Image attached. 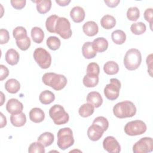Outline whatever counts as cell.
Wrapping results in <instances>:
<instances>
[{"label": "cell", "instance_id": "obj_1", "mask_svg": "<svg viewBox=\"0 0 153 153\" xmlns=\"http://www.w3.org/2000/svg\"><path fill=\"white\" fill-rule=\"evenodd\" d=\"M42 81L44 84L56 91L62 90L67 84V78L62 74L54 72H47L43 75Z\"/></svg>", "mask_w": 153, "mask_h": 153}, {"label": "cell", "instance_id": "obj_2", "mask_svg": "<svg viewBox=\"0 0 153 153\" xmlns=\"http://www.w3.org/2000/svg\"><path fill=\"white\" fill-rule=\"evenodd\" d=\"M136 107L129 100H125L117 103L113 107V113L118 118H130L136 113Z\"/></svg>", "mask_w": 153, "mask_h": 153}, {"label": "cell", "instance_id": "obj_3", "mask_svg": "<svg viewBox=\"0 0 153 153\" xmlns=\"http://www.w3.org/2000/svg\"><path fill=\"white\" fill-rule=\"evenodd\" d=\"M125 68L129 71L137 69L140 65L142 56L140 51L136 48H131L127 50L124 57Z\"/></svg>", "mask_w": 153, "mask_h": 153}, {"label": "cell", "instance_id": "obj_4", "mask_svg": "<svg viewBox=\"0 0 153 153\" xmlns=\"http://www.w3.org/2000/svg\"><path fill=\"white\" fill-rule=\"evenodd\" d=\"M73 131L69 127L60 128L57 132L58 147L62 150H65L72 146L74 143Z\"/></svg>", "mask_w": 153, "mask_h": 153}, {"label": "cell", "instance_id": "obj_5", "mask_svg": "<svg viewBox=\"0 0 153 153\" xmlns=\"http://www.w3.org/2000/svg\"><path fill=\"white\" fill-rule=\"evenodd\" d=\"M49 115L56 125H62L67 123L69 120V114L64 108L60 105H54L49 110Z\"/></svg>", "mask_w": 153, "mask_h": 153}, {"label": "cell", "instance_id": "obj_6", "mask_svg": "<svg viewBox=\"0 0 153 153\" xmlns=\"http://www.w3.org/2000/svg\"><path fill=\"white\" fill-rule=\"evenodd\" d=\"M33 56L34 60L42 69L48 68L51 64V56L45 49L39 47L35 50Z\"/></svg>", "mask_w": 153, "mask_h": 153}, {"label": "cell", "instance_id": "obj_7", "mask_svg": "<svg viewBox=\"0 0 153 153\" xmlns=\"http://www.w3.org/2000/svg\"><path fill=\"white\" fill-rule=\"evenodd\" d=\"M147 129L146 124L142 120H136L128 122L124 128L126 134L131 136L143 134Z\"/></svg>", "mask_w": 153, "mask_h": 153}, {"label": "cell", "instance_id": "obj_8", "mask_svg": "<svg viewBox=\"0 0 153 153\" xmlns=\"http://www.w3.org/2000/svg\"><path fill=\"white\" fill-rule=\"evenodd\" d=\"M55 32L63 39L70 38L72 35V31L69 21L65 17H59L55 26Z\"/></svg>", "mask_w": 153, "mask_h": 153}, {"label": "cell", "instance_id": "obj_9", "mask_svg": "<svg viewBox=\"0 0 153 153\" xmlns=\"http://www.w3.org/2000/svg\"><path fill=\"white\" fill-rule=\"evenodd\" d=\"M120 88V81L117 78H111L109 84H107L104 88V94L108 99L114 100L118 97Z\"/></svg>", "mask_w": 153, "mask_h": 153}, {"label": "cell", "instance_id": "obj_10", "mask_svg": "<svg viewBox=\"0 0 153 153\" xmlns=\"http://www.w3.org/2000/svg\"><path fill=\"white\" fill-rule=\"evenodd\" d=\"M153 150L152 138L144 137L140 139L133 146L134 153H147L151 152Z\"/></svg>", "mask_w": 153, "mask_h": 153}, {"label": "cell", "instance_id": "obj_11", "mask_svg": "<svg viewBox=\"0 0 153 153\" xmlns=\"http://www.w3.org/2000/svg\"><path fill=\"white\" fill-rule=\"evenodd\" d=\"M103 147L109 153H118L121 151V146L117 139L111 136H107L103 141Z\"/></svg>", "mask_w": 153, "mask_h": 153}, {"label": "cell", "instance_id": "obj_12", "mask_svg": "<svg viewBox=\"0 0 153 153\" xmlns=\"http://www.w3.org/2000/svg\"><path fill=\"white\" fill-rule=\"evenodd\" d=\"M104 130L100 126L92 124L87 130V136L88 138L92 141H97L99 140L103 136Z\"/></svg>", "mask_w": 153, "mask_h": 153}, {"label": "cell", "instance_id": "obj_13", "mask_svg": "<svg viewBox=\"0 0 153 153\" xmlns=\"http://www.w3.org/2000/svg\"><path fill=\"white\" fill-rule=\"evenodd\" d=\"M23 109V103L14 98L8 100L6 105V109L7 112L11 114L21 112H22Z\"/></svg>", "mask_w": 153, "mask_h": 153}, {"label": "cell", "instance_id": "obj_14", "mask_svg": "<svg viewBox=\"0 0 153 153\" xmlns=\"http://www.w3.org/2000/svg\"><path fill=\"white\" fill-rule=\"evenodd\" d=\"M70 16L75 23H81L85 19V11L81 7L75 6L71 9Z\"/></svg>", "mask_w": 153, "mask_h": 153}, {"label": "cell", "instance_id": "obj_15", "mask_svg": "<svg viewBox=\"0 0 153 153\" xmlns=\"http://www.w3.org/2000/svg\"><path fill=\"white\" fill-rule=\"evenodd\" d=\"M82 30L86 35L88 36H93L98 33L99 27L95 22L88 21L83 25Z\"/></svg>", "mask_w": 153, "mask_h": 153}, {"label": "cell", "instance_id": "obj_16", "mask_svg": "<svg viewBox=\"0 0 153 153\" xmlns=\"http://www.w3.org/2000/svg\"><path fill=\"white\" fill-rule=\"evenodd\" d=\"M87 102L91 103L94 108L100 107L103 103V99L100 94L97 91H91L87 96Z\"/></svg>", "mask_w": 153, "mask_h": 153}, {"label": "cell", "instance_id": "obj_17", "mask_svg": "<svg viewBox=\"0 0 153 153\" xmlns=\"http://www.w3.org/2000/svg\"><path fill=\"white\" fill-rule=\"evenodd\" d=\"M92 45L95 51L99 53L105 51L108 47V42L103 37H98L93 40Z\"/></svg>", "mask_w": 153, "mask_h": 153}, {"label": "cell", "instance_id": "obj_18", "mask_svg": "<svg viewBox=\"0 0 153 153\" xmlns=\"http://www.w3.org/2000/svg\"><path fill=\"white\" fill-rule=\"evenodd\" d=\"M30 120L35 123H39L44 121L45 114L44 111L39 108H33L29 112Z\"/></svg>", "mask_w": 153, "mask_h": 153}, {"label": "cell", "instance_id": "obj_19", "mask_svg": "<svg viewBox=\"0 0 153 153\" xmlns=\"http://www.w3.org/2000/svg\"><path fill=\"white\" fill-rule=\"evenodd\" d=\"M10 121L13 126L15 127H22L26 122V115L22 112L11 114L10 116Z\"/></svg>", "mask_w": 153, "mask_h": 153}, {"label": "cell", "instance_id": "obj_20", "mask_svg": "<svg viewBox=\"0 0 153 153\" xmlns=\"http://www.w3.org/2000/svg\"><path fill=\"white\" fill-rule=\"evenodd\" d=\"M20 59L19 53L13 48L8 49L5 53L6 62L12 66L16 65L18 63Z\"/></svg>", "mask_w": 153, "mask_h": 153}, {"label": "cell", "instance_id": "obj_21", "mask_svg": "<svg viewBox=\"0 0 153 153\" xmlns=\"http://www.w3.org/2000/svg\"><path fill=\"white\" fill-rule=\"evenodd\" d=\"M82 56L87 59H93L96 56L97 53L93 47L92 42L88 41L83 44L82 47Z\"/></svg>", "mask_w": 153, "mask_h": 153}, {"label": "cell", "instance_id": "obj_22", "mask_svg": "<svg viewBox=\"0 0 153 153\" xmlns=\"http://www.w3.org/2000/svg\"><path fill=\"white\" fill-rule=\"evenodd\" d=\"M5 88L8 93L15 94L19 91L20 88V84L19 81L16 79H9L5 84Z\"/></svg>", "mask_w": 153, "mask_h": 153}, {"label": "cell", "instance_id": "obj_23", "mask_svg": "<svg viewBox=\"0 0 153 153\" xmlns=\"http://www.w3.org/2000/svg\"><path fill=\"white\" fill-rule=\"evenodd\" d=\"M33 2L36 4V10L40 14L47 13L51 7V1L50 0H38Z\"/></svg>", "mask_w": 153, "mask_h": 153}, {"label": "cell", "instance_id": "obj_24", "mask_svg": "<svg viewBox=\"0 0 153 153\" xmlns=\"http://www.w3.org/2000/svg\"><path fill=\"white\" fill-rule=\"evenodd\" d=\"M100 25L105 29H112L116 25L115 17L111 15L106 14L102 17L100 20Z\"/></svg>", "mask_w": 153, "mask_h": 153}, {"label": "cell", "instance_id": "obj_25", "mask_svg": "<svg viewBox=\"0 0 153 153\" xmlns=\"http://www.w3.org/2000/svg\"><path fill=\"white\" fill-rule=\"evenodd\" d=\"M55 99L54 94L50 90H44L42 91L39 96L40 102L43 105H48L52 103Z\"/></svg>", "mask_w": 153, "mask_h": 153}, {"label": "cell", "instance_id": "obj_26", "mask_svg": "<svg viewBox=\"0 0 153 153\" xmlns=\"http://www.w3.org/2000/svg\"><path fill=\"white\" fill-rule=\"evenodd\" d=\"M37 140L38 142L41 143L45 147H47L53 143L54 140V136L53 133L46 131L42 133L38 137Z\"/></svg>", "mask_w": 153, "mask_h": 153}, {"label": "cell", "instance_id": "obj_27", "mask_svg": "<svg viewBox=\"0 0 153 153\" xmlns=\"http://www.w3.org/2000/svg\"><path fill=\"white\" fill-rule=\"evenodd\" d=\"M99 76L87 74L83 78L82 82L83 84L88 88L94 87L99 82Z\"/></svg>", "mask_w": 153, "mask_h": 153}, {"label": "cell", "instance_id": "obj_28", "mask_svg": "<svg viewBox=\"0 0 153 153\" xmlns=\"http://www.w3.org/2000/svg\"><path fill=\"white\" fill-rule=\"evenodd\" d=\"M30 35L32 40L35 43L40 44L43 41L44 38V32L41 28L37 26L32 27L31 29Z\"/></svg>", "mask_w": 153, "mask_h": 153}, {"label": "cell", "instance_id": "obj_29", "mask_svg": "<svg viewBox=\"0 0 153 153\" xmlns=\"http://www.w3.org/2000/svg\"><path fill=\"white\" fill-rule=\"evenodd\" d=\"M111 38L115 44L121 45L124 44L126 40V35L123 30L117 29L112 32Z\"/></svg>", "mask_w": 153, "mask_h": 153}, {"label": "cell", "instance_id": "obj_30", "mask_svg": "<svg viewBox=\"0 0 153 153\" xmlns=\"http://www.w3.org/2000/svg\"><path fill=\"white\" fill-rule=\"evenodd\" d=\"M94 111V107L93 105L89 103H86L82 105L78 110L79 115L84 118H86L91 115Z\"/></svg>", "mask_w": 153, "mask_h": 153}, {"label": "cell", "instance_id": "obj_31", "mask_svg": "<svg viewBox=\"0 0 153 153\" xmlns=\"http://www.w3.org/2000/svg\"><path fill=\"white\" fill-rule=\"evenodd\" d=\"M103 71L108 75H115L119 71V66L114 61H108L104 64Z\"/></svg>", "mask_w": 153, "mask_h": 153}, {"label": "cell", "instance_id": "obj_32", "mask_svg": "<svg viewBox=\"0 0 153 153\" xmlns=\"http://www.w3.org/2000/svg\"><path fill=\"white\" fill-rule=\"evenodd\" d=\"M46 44L47 47L50 50L53 51L58 50L61 45V42L60 39L55 36H49L47 39Z\"/></svg>", "mask_w": 153, "mask_h": 153}, {"label": "cell", "instance_id": "obj_33", "mask_svg": "<svg viewBox=\"0 0 153 153\" xmlns=\"http://www.w3.org/2000/svg\"><path fill=\"white\" fill-rule=\"evenodd\" d=\"M56 14H53L50 16L45 21V27L47 30L50 33H56L55 32V26L57 22V20L59 19Z\"/></svg>", "mask_w": 153, "mask_h": 153}, {"label": "cell", "instance_id": "obj_34", "mask_svg": "<svg viewBox=\"0 0 153 153\" xmlns=\"http://www.w3.org/2000/svg\"><path fill=\"white\" fill-rule=\"evenodd\" d=\"M146 29L145 24L143 22H137L133 23L130 26V30L131 32L136 35L143 34Z\"/></svg>", "mask_w": 153, "mask_h": 153}, {"label": "cell", "instance_id": "obj_35", "mask_svg": "<svg viewBox=\"0 0 153 153\" xmlns=\"http://www.w3.org/2000/svg\"><path fill=\"white\" fill-rule=\"evenodd\" d=\"M140 17V11L136 7H131L128 8L127 11V19L133 22L136 21Z\"/></svg>", "mask_w": 153, "mask_h": 153}, {"label": "cell", "instance_id": "obj_36", "mask_svg": "<svg viewBox=\"0 0 153 153\" xmlns=\"http://www.w3.org/2000/svg\"><path fill=\"white\" fill-rule=\"evenodd\" d=\"M45 146L39 142L32 143L29 148L28 152L29 153H45Z\"/></svg>", "mask_w": 153, "mask_h": 153}, {"label": "cell", "instance_id": "obj_37", "mask_svg": "<svg viewBox=\"0 0 153 153\" xmlns=\"http://www.w3.org/2000/svg\"><path fill=\"white\" fill-rule=\"evenodd\" d=\"M13 35L16 41L27 36V31L23 26H17L14 28L13 31Z\"/></svg>", "mask_w": 153, "mask_h": 153}, {"label": "cell", "instance_id": "obj_38", "mask_svg": "<svg viewBox=\"0 0 153 153\" xmlns=\"http://www.w3.org/2000/svg\"><path fill=\"white\" fill-rule=\"evenodd\" d=\"M30 39L28 36L16 41L17 46L22 51L27 50L30 46Z\"/></svg>", "mask_w": 153, "mask_h": 153}, {"label": "cell", "instance_id": "obj_39", "mask_svg": "<svg viewBox=\"0 0 153 153\" xmlns=\"http://www.w3.org/2000/svg\"><path fill=\"white\" fill-rule=\"evenodd\" d=\"M93 124H96L100 127H102V128L104 130V131H106L109 127V122L107 118H106L104 117L99 116L96 117L93 121Z\"/></svg>", "mask_w": 153, "mask_h": 153}, {"label": "cell", "instance_id": "obj_40", "mask_svg": "<svg viewBox=\"0 0 153 153\" xmlns=\"http://www.w3.org/2000/svg\"><path fill=\"white\" fill-rule=\"evenodd\" d=\"M86 72H87V74H93V75L99 76L100 73V68H99V65L95 62L90 63L87 65Z\"/></svg>", "mask_w": 153, "mask_h": 153}, {"label": "cell", "instance_id": "obj_41", "mask_svg": "<svg viewBox=\"0 0 153 153\" xmlns=\"http://www.w3.org/2000/svg\"><path fill=\"white\" fill-rule=\"evenodd\" d=\"M10 35L8 31L5 29H0V44H4L8 42Z\"/></svg>", "mask_w": 153, "mask_h": 153}, {"label": "cell", "instance_id": "obj_42", "mask_svg": "<svg viewBox=\"0 0 153 153\" xmlns=\"http://www.w3.org/2000/svg\"><path fill=\"white\" fill-rule=\"evenodd\" d=\"M153 14V9L151 8H147L146 10H145L144 14H143L144 19H145L146 21H147L149 23L150 27H151V30H152V21H153V18H152L153 14Z\"/></svg>", "mask_w": 153, "mask_h": 153}, {"label": "cell", "instance_id": "obj_43", "mask_svg": "<svg viewBox=\"0 0 153 153\" xmlns=\"http://www.w3.org/2000/svg\"><path fill=\"white\" fill-rule=\"evenodd\" d=\"M10 2L13 8L16 10H21L25 7L26 1L25 0H11Z\"/></svg>", "mask_w": 153, "mask_h": 153}, {"label": "cell", "instance_id": "obj_44", "mask_svg": "<svg viewBox=\"0 0 153 153\" xmlns=\"http://www.w3.org/2000/svg\"><path fill=\"white\" fill-rule=\"evenodd\" d=\"M1 74H0V81H2L5 79L9 75L8 69L4 65H0Z\"/></svg>", "mask_w": 153, "mask_h": 153}, {"label": "cell", "instance_id": "obj_45", "mask_svg": "<svg viewBox=\"0 0 153 153\" xmlns=\"http://www.w3.org/2000/svg\"><path fill=\"white\" fill-rule=\"evenodd\" d=\"M146 64L148 65V72H149L151 76H152V54H150L147 56L146 58Z\"/></svg>", "mask_w": 153, "mask_h": 153}, {"label": "cell", "instance_id": "obj_46", "mask_svg": "<svg viewBox=\"0 0 153 153\" xmlns=\"http://www.w3.org/2000/svg\"><path fill=\"white\" fill-rule=\"evenodd\" d=\"M104 2L106 4V5L111 8L116 7L118 4L120 2V0H105Z\"/></svg>", "mask_w": 153, "mask_h": 153}, {"label": "cell", "instance_id": "obj_47", "mask_svg": "<svg viewBox=\"0 0 153 153\" xmlns=\"http://www.w3.org/2000/svg\"><path fill=\"white\" fill-rule=\"evenodd\" d=\"M56 2L60 6L65 7L71 2V0H56Z\"/></svg>", "mask_w": 153, "mask_h": 153}, {"label": "cell", "instance_id": "obj_48", "mask_svg": "<svg viewBox=\"0 0 153 153\" xmlns=\"http://www.w3.org/2000/svg\"><path fill=\"white\" fill-rule=\"evenodd\" d=\"M0 115H1V128H3L7 125V119L5 116H4L2 112L0 113Z\"/></svg>", "mask_w": 153, "mask_h": 153}, {"label": "cell", "instance_id": "obj_49", "mask_svg": "<svg viewBox=\"0 0 153 153\" xmlns=\"http://www.w3.org/2000/svg\"><path fill=\"white\" fill-rule=\"evenodd\" d=\"M5 100V96L4 95V93L2 91H1V105H0V106H2L3 105Z\"/></svg>", "mask_w": 153, "mask_h": 153}]
</instances>
